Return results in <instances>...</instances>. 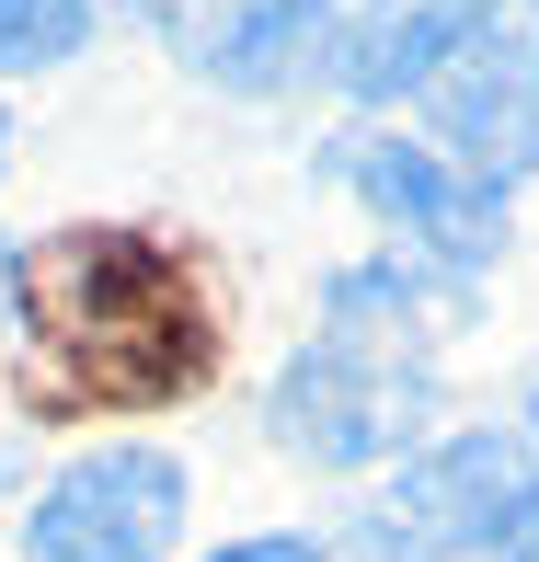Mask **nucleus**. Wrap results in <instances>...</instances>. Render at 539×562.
I'll return each mask as SVG.
<instances>
[{
    "label": "nucleus",
    "instance_id": "nucleus-7",
    "mask_svg": "<svg viewBox=\"0 0 539 562\" xmlns=\"http://www.w3.org/2000/svg\"><path fill=\"white\" fill-rule=\"evenodd\" d=\"M379 35V0H229L218 35H207V81L229 92H288L333 69L345 81V58Z\"/></svg>",
    "mask_w": 539,
    "mask_h": 562
},
{
    "label": "nucleus",
    "instance_id": "nucleus-10",
    "mask_svg": "<svg viewBox=\"0 0 539 562\" xmlns=\"http://www.w3.org/2000/svg\"><path fill=\"white\" fill-rule=\"evenodd\" d=\"M207 562H322V540H299V528H265V540H229Z\"/></svg>",
    "mask_w": 539,
    "mask_h": 562
},
{
    "label": "nucleus",
    "instance_id": "nucleus-12",
    "mask_svg": "<svg viewBox=\"0 0 539 562\" xmlns=\"http://www.w3.org/2000/svg\"><path fill=\"white\" fill-rule=\"evenodd\" d=\"M528 414H539V402H528Z\"/></svg>",
    "mask_w": 539,
    "mask_h": 562
},
{
    "label": "nucleus",
    "instance_id": "nucleus-5",
    "mask_svg": "<svg viewBox=\"0 0 539 562\" xmlns=\"http://www.w3.org/2000/svg\"><path fill=\"white\" fill-rule=\"evenodd\" d=\"M425 104H436V161L471 172L482 195H505V184L539 172V58L505 35V12L425 81Z\"/></svg>",
    "mask_w": 539,
    "mask_h": 562
},
{
    "label": "nucleus",
    "instance_id": "nucleus-9",
    "mask_svg": "<svg viewBox=\"0 0 539 562\" xmlns=\"http://www.w3.org/2000/svg\"><path fill=\"white\" fill-rule=\"evenodd\" d=\"M92 35V0H0V69H58Z\"/></svg>",
    "mask_w": 539,
    "mask_h": 562
},
{
    "label": "nucleus",
    "instance_id": "nucleus-6",
    "mask_svg": "<svg viewBox=\"0 0 539 562\" xmlns=\"http://www.w3.org/2000/svg\"><path fill=\"white\" fill-rule=\"evenodd\" d=\"M345 184L368 195L414 252H436V265H494L505 252V195H482L471 172H448L425 138H356Z\"/></svg>",
    "mask_w": 539,
    "mask_h": 562
},
{
    "label": "nucleus",
    "instance_id": "nucleus-4",
    "mask_svg": "<svg viewBox=\"0 0 539 562\" xmlns=\"http://www.w3.org/2000/svg\"><path fill=\"white\" fill-rule=\"evenodd\" d=\"M172 540H184V459L138 448V437L69 459L35 494V517H23L35 562H161Z\"/></svg>",
    "mask_w": 539,
    "mask_h": 562
},
{
    "label": "nucleus",
    "instance_id": "nucleus-8",
    "mask_svg": "<svg viewBox=\"0 0 539 562\" xmlns=\"http://www.w3.org/2000/svg\"><path fill=\"white\" fill-rule=\"evenodd\" d=\"M494 12H505V0H402V12H379V35L345 58V92H368V104L425 92V81H436V69H448Z\"/></svg>",
    "mask_w": 539,
    "mask_h": 562
},
{
    "label": "nucleus",
    "instance_id": "nucleus-2",
    "mask_svg": "<svg viewBox=\"0 0 539 562\" xmlns=\"http://www.w3.org/2000/svg\"><path fill=\"white\" fill-rule=\"evenodd\" d=\"M459 322V288H436L414 265H356L333 276L322 345L276 379V437L322 471H368L425 425L436 402V334Z\"/></svg>",
    "mask_w": 539,
    "mask_h": 562
},
{
    "label": "nucleus",
    "instance_id": "nucleus-11",
    "mask_svg": "<svg viewBox=\"0 0 539 562\" xmlns=\"http://www.w3.org/2000/svg\"><path fill=\"white\" fill-rule=\"evenodd\" d=\"M0 138H12V126H0Z\"/></svg>",
    "mask_w": 539,
    "mask_h": 562
},
{
    "label": "nucleus",
    "instance_id": "nucleus-3",
    "mask_svg": "<svg viewBox=\"0 0 539 562\" xmlns=\"http://www.w3.org/2000/svg\"><path fill=\"white\" fill-rule=\"evenodd\" d=\"M356 551L368 562H539V448L494 437V425L425 448L356 517Z\"/></svg>",
    "mask_w": 539,
    "mask_h": 562
},
{
    "label": "nucleus",
    "instance_id": "nucleus-1",
    "mask_svg": "<svg viewBox=\"0 0 539 562\" xmlns=\"http://www.w3.org/2000/svg\"><path fill=\"white\" fill-rule=\"evenodd\" d=\"M35 379L58 402H161L207 379V299H195L184 252L138 241V229H58L12 265Z\"/></svg>",
    "mask_w": 539,
    "mask_h": 562
}]
</instances>
